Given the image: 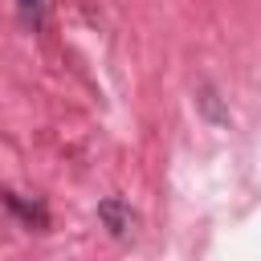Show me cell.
Returning <instances> with one entry per match:
<instances>
[{
    "label": "cell",
    "instance_id": "cell-1",
    "mask_svg": "<svg viewBox=\"0 0 261 261\" xmlns=\"http://www.w3.org/2000/svg\"><path fill=\"white\" fill-rule=\"evenodd\" d=\"M98 216L110 224V232H114V237H122V232L130 228V212L122 208V200H106V204L98 208Z\"/></svg>",
    "mask_w": 261,
    "mask_h": 261
},
{
    "label": "cell",
    "instance_id": "cell-2",
    "mask_svg": "<svg viewBox=\"0 0 261 261\" xmlns=\"http://www.w3.org/2000/svg\"><path fill=\"white\" fill-rule=\"evenodd\" d=\"M16 12H20V20H24L29 29H41V20H45V0H16Z\"/></svg>",
    "mask_w": 261,
    "mask_h": 261
}]
</instances>
